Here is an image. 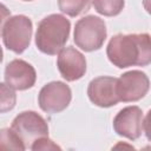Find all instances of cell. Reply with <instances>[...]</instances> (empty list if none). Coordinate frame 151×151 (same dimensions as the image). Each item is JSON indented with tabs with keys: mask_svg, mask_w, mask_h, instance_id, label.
<instances>
[{
	"mask_svg": "<svg viewBox=\"0 0 151 151\" xmlns=\"http://www.w3.org/2000/svg\"><path fill=\"white\" fill-rule=\"evenodd\" d=\"M106 54L119 68L151 64V37L147 33L117 34L109 41Z\"/></svg>",
	"mask_w": 151,
	"mask_h": 151,
	"instance_id": "6da1fadb",
	"label": "cell"
},
{
	"mask_svg": "<svg viewBox=\"0 0 151 151\" xmlns=\"http://www.w3.org/2000/svg\"><path fill=\"white\" fill-rule=\"evenodd\" d=\"M71 22L61 14L45 17L39 24L35 33V45L45 54L54 55L59 53L70 35Z\"/></svg>",
	"mask_w": 151,
	"mask_h": 151,
	"instance_id": "7a4b0ae2",
	"label": "cell"
},
{
	"mask_svg": "<svg viewBox=\"0 0 151 151\" xmlns=\"http://www.w3.org/2000/svg\"><path fill=\"white\" fill-rule=\"evenodd\" d=\"M106 39V26L103 19L87 15L79 19L74 27V42L85 52L99 50Z\"/></svg>",
	"mask_w": 151,
	"mask_h": 151,
	"instance_id": "3957f363",
	"label": "cell"
},
{
	"mask_svg": "<svg viewBox=\"0 0 151 151\" xmlns=\"http://www.w3.org/2000/svg\"><path fill=\"white\" fill-rule=\"evenodd\" d=\"M32 21L26 15H14L2 24V41L6 48L20 54L31 42Z\"/></svg>",
	"mask_w": 151,
	"mask_h": 151,
	"instance_id": "277c9868",
	"label": "cell"
},
{
	"mask_svg": "<svg viewBox=\"0 0 151 151\" xmlns=\"http://www.w3.org/2000/svg\"><path fill=\"white\" fill-rule=\"evenodd\" d=\"M11 129L26 149H31L37 139L48 136V125L46 120L34 111H24L19 113L12 122Z\"/></svg>",
	"mask_w": 151,
	"mask_h": 151,
	"instance_id": "5b68a950",
	"label": "cell"
},
{
	"mask_svg": "<svg viewBox=\"0 0 151 151\" xmlns=\"http://www.w3.org/2000/svg\"><path fill=\"white\" fill-rule=\"evenodd\" d=\"M71 99V88L63 81H51L46 84L38 96L40 109L47 113H59L64 111Z\"/></svg>",
	"mask_w": 151,
	"mask_h": 151,
	"instance_id": "8992f818",
	"label": "cell"
},
{
	"mask_svg": "<svg viewBox=\"0 0 151 151\" xmlns=\"http://www.w3.org/2000/svg\"><path fill=\"white\" fill-rule=\"evenodd\" d=\"M150 88L147 76L138 70L125 72L118 78L117 92L120 101H137L142 99Z\"/></svg>",
	"mask_w": 151,
	"mask_h": 151,
	"instance_id": "52a82bcc",
	"label": "cell"
},
{
	"mask_svg": "<svg viewBox=\"0 0 151 151\" xmlns=\"http://www.w3.org/2000/svg\"><path fill=\"white\" fill-rule=\"evenodd\" d=\"M118 79L113 77H98L90 81L87 96L90 100L99 107H111L120 101L117 92Z\"/></svg>",
	"mask_w": 151,
	"mask_h": 151,
	"instance_id": "ba28073f",
	"label": "cell"
},
{
	"mask_svg": "<svg viewBox=\"0 0 151 151\" xmlns=\"http://www.w3.org/2000/svg\"><path fill=\"white\" fill-rule=\"evenodd\" d=\"M143 123L142 110L138 106H127L116 114L113 129L117 134L134 140L142 136Z\"/></svg>",
	"mask_w": 151,
	"mask_h": 151,
	"instance_id": "9c48e42d",
	"label": "cell"
},
{
	"mask_svg": "<svg viewBox=\"0 0 151 151\" xmlns=\"http://www.w3.org/2000/svg\"><path fill=\"white\" fill-rule=\"evenodd\" d=\"M58 70L64 79L74 81L80 79L86 72V59L83 53L72 46L63 48L57 59Z\"/></svg>",
	"mask_w": 151,
	"mask_h": 151,
	"instance_id": "30bf717a",
	"label": "cell"
},
{
	"mask_svg": "<svg viewBox=\"0 0 151 151\" xmlns=\"http://www.w3.org/2000/svg\"><path fill=\"white\" fill-rule=\"evenodd\" d=\"M37 73L34 67L22 59L9 61L5 68V81L14 90L24 91L35 84Z\"/></svg>",
	"mask_w": 151,
	"mask_h": 151,
	"instance_id": "8fae6325",
	"label": "cell"
},
{
	"mask_svg": "<svg viewBox=\"0 0 151 151\" xmlns=\"http://www.w3.org/2000/svg\"><path fill=\"white\" fill-rule=\"evenodd\" d=\"M58 6L63 13L77 17L90 9L91 0H58Z\"/></svg>",
	"mask_w": 151,
	"mask_h": 151,
	"instance_id": "7c38bea8",
	"label": "cell"
},
{
	"mask_svg": "<svg viewBox=\"0 0 151 151\" xmlns=\"http://www.w3.org/2000/svg\"><path fill=\"white\" fill-rule=\"evenodd\" d=\"M124 0H93L94 9L105 17L118 15L124 8Z\"/></svg>",
	"mask_w": 151,
	"mask_h": 151,
	"instance_id": "4fadbf2b",
	"label": "cell"
},
{
	"mask_svg": "<svg viewBox=\"0 0 151 151\" xmlns=\"http://www.w3.org/2000/svg\"><path fill=\"white\" fill-rule=\"evenodd\" d=\"M1 147L11 150H26L25 145L12 131V129L1 130Z\"/></svg>",
	"mask_w": 151,
	"mask_h": 151,
	"instance_id": "5bb4252c",
	"label": "cell"
},
{
	"mask_svg": "<svg viewBox=\"0 0 151 151\" xmlns=\"http://www.w3.org/2000/svg\"><path fill=\"white\" fill-rule=\"evenodd\" d=\"M0 91H1V112L9 111L14 107L15 105V93L12 90L11 86L6 84L0 85Z\"/></svg>",
	"mask_w": 151,
	"mask_h": 151,
	"instance_id": "9a60e30c",
	"label": "cell"
},
{
	"mask_svg": "<svg viewBox=\"0 0 151 151\" xmlns=\"http://www.w3.org/2000/svg\"><path fill=\"white\" fill-rule=\"evenodd\" d=\"M31 149H32L33 151H40V150L47 151V150H60V146H58L57 144H54L53 140L48 139L47 137H42V138L37 139V140L32 144Z\"/></svg>",
	"mask_w": 151,
	"mask_h": 151,
	"instance_id": "2e32d148",
	"label": "cell"
},
{
	"mask_svg": "<svg viewBox=\"0 0 151 151\" xmlns=\"http://www.w3.org/2000/svg\"><path fill=\"white\" fill-rule=\"evenodd\" d=\"M143 127H144V132H145L146 138L151 142V110L146 113V117H145L144 123H143Z\"/></svg>",
	"mask_w": 151,
	"mask_h": 151,
	"instance_id": "e0dca14e",
	"label": "cell"
},
{
	"mask_svg": "<svg viewBox=\"0 0 151 151\" xmlns=\"http://www.w3.org/2000/svg\"><path fill=\"white\" fill-rule=\"evenodd\" d=\"M143 6L149 14H151V0H143Z\"/></svg>",
	"mask_w": 151,
	"mask_h": 151,
	"instance_id": "ac0fdd59",
	"label": "cell"
},
{
	"mask_svg": "<svg viewBox=\"0 0 151 151\" xmlns=\"http://www.w3.org/2000/svg\"><path fill=\"white\" fill-rule=\"evenodd\" d=\"M24 1H32V0H24Z\"/></svg>",
	"mask_w": 151,
	"mask_h": 151,
	"instance_id": "d6986e66",
	"label": "cell"
}]
</instances>
